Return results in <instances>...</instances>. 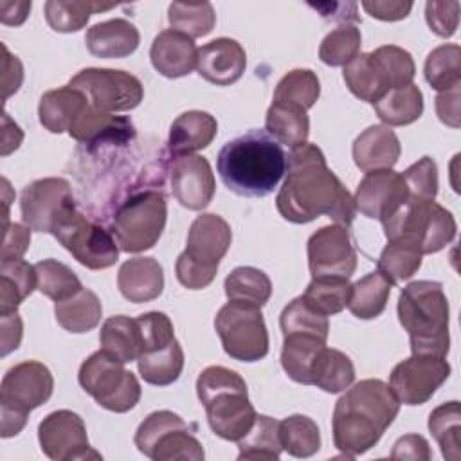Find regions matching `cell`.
Segmentation results:
<instances>
[{"label": "cell", "mask_w": 461, "mask_h": 461, "mask_svg": "<svg viewBox=\"0 0 461 461\" xmlns=\"http://www.w3.org/2000/svg\"><path fill=\"white\" fill-rule=\"evenodd\" d=\"M279 438L283 450L294 457H310L321 448V430L317 423L304 414H292L281 420Z\"/></svg>", "instance_id": "obj_45"}, {"label": "cell", "mask_w": 461, "mask_h": 461, "mask_svg": "<svg viewBox=\"0 0 461 461\" xmlns=\"http://www.w3.org/2000/svg\"><path fill=\"white\" fill-rule=\"evenodd\" d=\"M79 385L106 411L128 412L140 400L137 376L103 349L83 360L77 373Z\"/></svg>", "instance_id": "obj_11"}, {"label": "cell", "mask_w": 461, "mask_h": 461, "mask_svg": "<svg viewBox=\"0 0 461 461\" xmlns=\"http://www.w3.org/2000/svg\"><path fill=\"white\" fill-rule=\"evenodd\" d=\"M196 394L218 438L238 441L250 430L258 412L249 400L241 375L223 366H209L198 375Z\"/></svg>", "instance_id": "obj_5"}, {"label": "cell", "mask_w": 461, "mask_h": 461, "mask_svg": "<svg viewBox=\"0 0 461 461\" xmlns=\"http://www.w3.org/2000/svg\"><path fill=\"white\" fill-rule=\"evenodd\" d=\"M375 112L387 126H407L418 121L423 113V94L418 85L409 83L389 90L384 97L373 103Z\"/></svg>", "instance_id": "obj_34"}, {"label": "cell", "mask_w": 461, "mask_h": 461, "mask_svg": "<svg viewBox=\"0 0 461 461\" xmlns=\"http://www.w3.org/2000/svg\"><path fill=\"white\" fill-rule=\"evenodd\" d=\"M85 43L90 54L97 58L117 59L126 58L137 50L140 34L131 22L124 18H112L92 25L86 31Z\"/></svg>", "instance_id": "obj_27"}, {"label": "cell", "mask_w": 461, "mask_h": 461, "mask_svg": "<svg viewBox=\"0 0 461 461\" xmlns=\"http://www.w3.org/2000/svg\"><path fill=\"white\" fill-rule=\"evenodd\" d=\"M398 319L409 333L412 355L447 357L450 306L438 281H412L398 297Z\"/></svg>", "instance_id": "obj_4"}, {"label": "cell", "mask_w": 461, "mask_h": 461, "mask_svg": "<svg viewBox=\"0 0 461 461\" xmlns=\"http://www.w3.org/2000/svg\"><path fill=\"white\" fill-rule=\"evenodd\" d=\"M99 344L104 353L122 364L137 360L140 353V333L137 319H130L126 315L108 317L101 326Z\"/></svg>", "instance_id": "obj_33"}, {"label": "cell", "mask_w": 461, "mask_h": 461, "mask_svg": "<svg viewBox=\"0 0 461 461\" xmlns=\"http://www.w3.org/2000/svg\"><path fill=\"white\" fill-rule=\"evenodd\" d=\"M0 321H2V351H0V355L5 357L7 353H11L13 349H16L20 346L23 324H22L18 312L0 313Z\"/></svg>", "instance_id": "obj_59"}, {"label": "cell", "mask_w": 461, "mask_h": 461, "mask_svg": "<svg viewBox=\"0 0 461 461\" xmlns=\"http://www.w3.org/2000/svg\"><path fill=\"white\" fill-rule=\"evenodd\" d=\"M113 4L99 2H74V0H49L45 4V20L56 32H76L83 29L90 16L99 11H108Z\"/></svg>", "instance_id": "obj_43"}, {"label": "cell", "mask_w": 461, "mask_h": 461, "mask_svg": "<svg viewBox=\"0 0 461 461\" xmlns=\"http://www.w3.org/2000/svg\"><path fill=\"white\" fill-rule=\"evenodd\" d=\"M265 131L274 137L279 144L288 148H297L306 142L310 133V119L306 110L272 103L267 110L265 117Z\"/></svg>", "instance_id": "obj_35"}, {"label": "cell", "mask_w": 461, "mask_h": 461, "mask_svg": "<svg viewBox=\"0 0 461 461\" xmlns=\"http://www.w3.org/2000/svg\"><path fill=\"white\" fill-rule=\"evenodd\" d=\"M225 295L229 301H243L263 306L272 295L270 277L254 267H238L225 277Z\"/></svg>", "instance_id": "obj_42"}, {"label": "cell", "mask_w": 461, "mask_h": 461, "mask_svg": "<svg viewBox=\"0 0 461 461\" xmlns=\"http://www.w3.org/2000/svg\"><path fill=\"white\" fill-rule=\"evenodd\" d=\"M140 353L137 369L151 385H169L184 369V351L175 337L171 319L162 312H146L137 317Z\"/></svg>", "instance_id": "obj_10"}, {"label": "cell", "mask_w": 461, "mask_h": 461, "mask_svg": "<svg viewBox=\"0 0 461 461\" xmlns=\"http://www.w3.org/2000/svg\"><path fill=\"white\" fill-rule=\"evenodd\" d=\"M429 430L438 441L441 454L448 461L461 459V409L452 400L438 405L429 416Z\"/></svg>", "instance_id": "obj_40"}, {"label": "cell", "mask_w": 461, "mask_h": 461, "mask_svg": "<svg viewBox=\"0 0 461 461\" xmlns=\"http://www.w3.org/2000/svg\"><path fill=\"white\" fill-rule=\"evenodd\" d=\"M4 122V130H2V155H9L13 149H16L23 139V133L20 130V126L16 122H13L9 119V115L4 112L2 117Z\"/></svg>", "instance_id": "obj_62"}, {"label": "cell", "mask_w": 461, "mask_h": 461, "mask_svg": "<svg viewBox=\"0 0 461 461\" xmlns=\"http://www.w3.org/2000/svg\"><path fill=\"white\" fill-rule=\"evenodd\" d=\"M427 83L438 90H450L461 85V49L456 43H445L429 52L423 67Z\"/></svg>", "instance_id": "obj_44"}, {"label": "cell", "mask_w": 461, "mask_h": 461, "mask_svg": "<svg viewBox=\"0 0 461 461\" xmlns=\"http://www.w3.org/2000/svg\"><path fill=\"white\" fill-rule=\"evenodd\" d=\"M321 95V83L313 70L310 68H294L285 74L276 85L272 103L290 104L303 110H308L315 104Z\"/></svg>", "instance_id": "obj_41"}, {"label": "cell", "mask_w": 461, "mask_h": 461, "mask_svg": "<svg viewBox=\"0 0 461 461\" xmlns=\"http://www.w3.org/2000/svg\"><path fill=\"white\" fill-rule=\"evenodd\" d=\"M312 385L326 393H342L355 382L351 358L335 348H322L312 366Z\"/></svg>", "instance_id": "obj_37"}, {"label": "cell", "mask_w": 461, "mask_h": 461, "mask_svg": "<svg viewBox=\"0 0 461 461\" xmlns=\"http://www.w3.org/2000/svg\"><path fill=\"white\" fill-rule=\"evenodd\" d=\"M38 441L41 452L54 461L101 459V454L90 447L83 418L68 409L54 411L40 421Z\"/></svg>", "instance_id": "obj_18"}, {"label": "cell", "mask_w": 461, "mask_h": 461, "mask_svg": "<svg viewBox=\"0 0 461 461\" xmlns=\"http://www.w3.org/2000/svg\"><path fill=\"white\" fill-rule=\"evenodd\" d=\"M450 376L445 357L412 355L398 362L389 376V389L403 405H423Z\"/></svg>", "instance_id": "obj_17"}, {"label": "cell", "mask_w": 461, "mask_h": 461, "mask_svg": "<svg viewBox=\"0 0 461 461\" xmlns=\"http://www.w3.org/2000/svg\"><path fill=\"white\" fill-rule=\"evenodd\" d=\"M367 14L384 22H396L409 16L412 2H396V0H364L360 4Z\"/></svg>", "instance_id": "obj_57"}, {"label": "cell", "mask_w": 461, "mask_h": 461, "mask_svg": "<svg viewBox=\"0 0 461 461\" xmlns=\"http://www.w3.org/2000/svg\"><path fill=\"white\" fill-rule=\"evenodd\" d=\"M326 346L324 339L304 333L285 335L281 349V366L285 373L297 384L312 385V366L317 353Z\"/></svg>", "instance_id": "obj_36"}, {"label": "cell", "mask_w": 461, "mask_h": 461, "mask_svg": "<svg viewBox=\"0 0 461 461\" xmlns=\"http://www.w3.org/2000/svg\"><path fill=\"white\" fill-rule=\"evenodd\" d=\"M402 155V146L396 133L384 124L366 128L353 140V160L364 173L393 169Z\"/></svg>", "instance_id": "obj_25"}, {"label": "cell", "mask_w": 461, "mask_h": 461, "mask_svg": "<svg viewBox=\"0 0 461 461\" xmlns=\"http://www.w3.org/2000/svg\"><path fill=\"white\" fill-rule=\"evenodd\" d=\"M38 286L36 268L23 259L0 263V313L16 312Z\"/></svg>", "instance_id": "obj_38"}, {"label": "cell", "mask_w": 461, "mask_h": 461, "mask_svg": "<svg viewBox=\"0 0 461 461\" xmlns=\"http://www.w3.org/2000/svg\"><path fill=\"white\" fill-rule=\"evenodd\" d=\"M58 324L70 333H86L94 330L103 317V304L95 292L81 288L77 294L54 306Z\"/></svg>", "instance_id": "obj_32"}, {"label": "cell", "mask_w": 461, "mask_h": 461, "mask_svg": "<svg viewBox=\"0 0 461 461\" xmlns=\"http://www.w3.org/2000/svg\"><path fill=\"white\" fill-rule=\"evenodd\" d=\"M167 22L171 29L189 38L207 36L216 23V13L211 2H173L167 7Z\"/></svg>", "instance_id": "obj_46"}, {"label": "cell", "mask_w": 461, "mask_h": 461, "mask_svg": "<svg viewBox=\"0 0 461 461\" xmlns=\"http://www.w3.org/2000/svg\"><path fill=\"white\" fill-rule=\"evenodd\" d=\"M378 270L387 276L394 285L412 277L421 267V254L403 243L387 241L378 258Z\"/></svg>", "instance_id": "obj_51"}, {"label": "cell", "mask_w": 461, "mask_h": 461, "mask_svg": "<svg viewBox=\"0 0 461 461\" xmlns=\"http://www.w3.org/2000/svg\"><path fill=\"white\" fill-rule=\"evenodd\" d=\"M425 20L434 34L441 38L454 36L459 22V2H427Z\"/></svg>", "instance_id": "obj_54"}, {"label": "cell", "mask_w": 461, "mask_h": 461, "mask_svg": "<svg viewBox=\"0 0 461 461\" xmlns=\"http://www.w3.org/2000/svg\"><path fill=\"white\" fill-rule=\"evenodd\" d=\"M400 402L378 378L357 382L337 400L333 409V443L348 457L373 448L394 421Z\"/></svg>", "instance_id": "obj_2"}, {"label": "cell", "mask_w": 461, "mask_h": 461, "mask_svg": "<svg viewBox=\"0 0 461 461\" xmlns=\"http://www.w3.org/2000/svg\"><path fill=\"white\" fill-rule=\"evenodd\" d=\"M385 74L391 90L412 83L416 74L412 56L398 45H382L371 52Z\"/></svg>", "instance_id": "obj_52"}, {"label": "cell", "mask_w": 461, "mask_h": 461, "mask_svg": "<svg viewBox=\"0 0 461 461\" xmlns=\"http://www.w3.org/2000/svg\"><path fill=\"white\" fill-rule=\"evenodd\" d=\"M68 135L94 149L103 144L130 142L135 137V128L128 117L103 113L88 104L70 126Z\"/></svg>", "instance_id": "obj_23"}, {"label": "cell", "mask_w": 461, "mask_h": 461, "mask_svg": "<svg viewBox=\"0 0 461 461\" xmlns=\"http://www.w3.org/2000/svg\"><path fill=\"white\" fill-rule=\"evenodd\" d=\"M52 236L90 270H104L119 259V245L113 234L99 223L90 221L77 209L72 211L52 232Z\"/></svg>", "instance_id": "obj_15"}, {"label": "cell", "mask_w": 461, "mask_h": 461, "mask_svg": "<svg viewBox=\"0 0 461 461\" xmlns=\"http://www.w3.org/2000/svg\"><path fill=\"white\" fill-rule=\"evenodd\" d=\"M117 286L122 297L130 303L140 304L153 301L164 290V270L155 258H131L121 265Z\"/></svg>", "instance_id": "obj_26"}, {"label": "cell", "mask_w": 461, "mask_h": 461, "mask_svg": "<svg viewBox=\"0 0 461 461\" xmlns=\"http://www.w3.org/2000/svg\"><path fill=\"white\" fill-rule=\"evenodd\" d=\"M68 86L81 92L88 104L103 113L133 110L144 97L139 77L115 68H83L70 77Z\"/></svg>", "instance_id": "obj_14"}, {"label": "cell", "mask_w": 461, "mask_h": 461, "mask_svg": "<svg viewBox=\"0 0 461 461\" xmlns=\"http://www.w3.org/2000/svg\"><path fill=\"white\" fill-rule=\"evenodd\" d=\"M23 223L36 232L52 234L56 227L76 211L72 187L65 178H38L23 187L20 194Z\"/></svg>", "instance_id": "obj_16"}, {"label": "cell", "mask_w": 461, "mask_h": 461, "mask_svg": "<svg viewBox=\"0 0 461 461\" xmlns=\"http://www.w3.org/2000/svg\"><path fill=\"white\" fill-rule=\"evenodd\" d=\"M360 29L351 23H340L321 41L319 58L330 67H346L353 58L360 54Z\"/></svg>", "instance_id": "obj_50"}, {"label": "cell", "mask_w": 461, "mask_h": 461, "mask_svg": "<svg viewBox=\"0 0 461 461\" xmlns=\"http://www.w3.org/2000/svg\"><path fill=\"white\" fill-rule=\"evenodd\" d=\"M135 447L153 461H202L205 452L191 427L173 411H155L135 432Z\"/></svg>", "instance_id": "obj_12"}, {"label": "cell", "mask_w": 461, "mask_h": 461, "mask_svg": "<svg viewBox=\"0 0 461 461\" xmlns=\"http://www.w3.org/2000/svg\"><path fill=\"white\" fill-rule=\"evenodd\" d=\"M54 391L50 369L38 360H25L13 366L0 384L2 438L22 432L29 412L43 405Z\"/></svg>", "instance_id": "obj_8"}, {"label": "cell", "mask_w": 461, "mask_h": 461, "mask_svg": "<svg viewBox=\"0 0 461 461\" xmlns=\"http://www.w3.org/2000/svg\"><path fill=\"white\" fill-rule=\"evenodd\" d=\"M351 283L344 277H313L303 294L304 301L322 315L340 313L349 301Z\"/></svg>", "instance_id": "obj_48"}, {"label": "cell", "mask_w": 461, "mask_h": 461, "mask_svg": "<svg viewBox=\"0 0 461 461\" xmlns=\"http://www.w3.org/2000/svg\"><path fill=\"white\" fill-rule=\"evenodd\" d=\"M308 267L312 277L349 279L357 268V252L348 227L324 225L308 240Z\"/></svg>", "instance_id": "obj_19"}, {"label": "cell", "mask_w": 461, "mask_h": 461, "mask_svg": "<svg viewBox=\"0 0 461 461\" xmlns=\"http://www.w3.org/2000/svg\"><path fill=\"white\" fill-rule=\"evenodd\" d=\"M387 241L416 249L421 256L445 249L456 238V220L434 200H409L382 221Z\"/></svg>", "instance_id": "obj_7"}, {"label": "cell", "mask_w": 461, "mask_h": 461, "mask_svg": "<svg viewBox=\"0 0 461 461\" xmlns=\"http://www.w3.org/2000/svg\"><path fill=\"white\" fill-rule=\"evenodd\" d=\"M394 283L384 276L380 270H375L357 283L351 285V294L348 301V310L362 321L378 317L389 301L391 288Z\"/></svg>", "instance_id": "obj_31"}, {"label": "cell", "mask_w": 461, "mask_h": 461, "mask_svg": "<svg viewBox=\"0 0 461 461\" xmlns=\"http://www.w3.org/2000/svg\"><path fill=\"white\" fill-rule=\"evenodd\" d=\"M169 180L173 196L189 211L205 209L216 191L214 173L202 155L175 157L169 167Z\"/></svg>", "instance_id": "obj_20"}, {"label": "cell", "mask_w": 461, "mask_h": 461, "mask_svg": "<svg viewBox=\"0 0 461 461\" xmlns=\"http://www.w3.org/2000/svg\"><path fill=\"white\" fill-rule=\"evenodd\" d=\"M86 106V97L81 92L70 88L68 85L49 90L41 95L38 104L40 122L50 133L68 131Z\"/></svg>", "instance_id": "obj_29"}, {"label": "cell", "mask_w": 461, "mask_h": 461, "mask_svg": "<svg viewBox=\"0 0 461 461\" xmlns=\"http://www.w3.org/2000/svg\"><path fill=\"white\" fill-rule=\"evenodd\" d=\"M238 443V459H279L283 452L279 438V421L258 414L250 430L236 441Z\"/></svg>", "instance_id": "obj_39"}, {"label": "cell", "mask_w": 461, "mask_h": 461, "mask_svg": "<svg viewBox=\"0 0 461 461\" xmlns=\"http://www.w3.org/2000/svg\"><path fill=\"white\" fill-rule=\"evenodd\" d=\"M216 169L229 191L261 198L270 194L286 173V155L265 130H250L220 149Z\"/></svg>", "instance_id": "obj_3"}, {"label": "cell", "mask_w": 461, "mask_h": 461, "mask_svg": "<svg viewBox=\"0 0 461 461\" xmlns=\"http://www.w3.org/2000/svg\"><path fill=\"white\" fill-rule=\"evenodd\" d=\"M216 133L218 122L211 113L202 110L184 112L173 121L169 128V153H173L175 157L193 155L194 151L207 148L214 140Z\"/></svg>", "instance_id": "obj_28"}, {"label": "cell", "mask_w": 461, "mask_h": 461, "mask_svg": "<svg viewBox=\"0 0 461 461\" xmlns=\"http://www.w3.org/2000/svg\"><path fill=\"white\" fill-rule=\"evenodd\" d=\"M230 241V225L221 216L212 212L196 216L187 232L185 250L175 263L178 283L189 290L209 286L216 277L220 261L227 254Z\"/></svg>", "instance_id": "obj_6"}, {"label": "cell", "mask_w": 461, "mask_h": 461, "mask_svg": "<svg viewBox=\"0 0 461 461\" xmlns=\"http://www.w3.org/2000/svg\"><path fill=\"white\" fill-rule=\"evenodd\" d=\"M342 77L349 92L366 103H376L391 86L378 61L371 52H360L342 70Z\"/></svg>", "instance_id": "obj_30"}, {"label": "cell", "mask_w": 461, "mask_h": 461, "mask_svg": "<svg viewBox=\"0 0 461 461\" xmlns=\"http://www.w3.org/2000/svg\"><path fill=\"white\" fill-rule=\"evenodd\" d=\"M153 68L164 77L175 79L193 72L198 63V49L193 38L175 29L158 32L149 49Z\"/></svg>", "instance_id": "obj_24"}, {"label": "cell", "mask_w": 461, "mask_h": 461, "mask_svg": "<svg viewBox=\"0 0 461 461\" xmlns=\"http://www.w3.org/2000/svg\"><path fill=\"white\" fill-rule=\"evenodd\" d=\"M214 330L223 351L240 362H258L268 353V331L261 306L229 301L214 317Z\"/></svg>", "instance_id": "obj_13"}, {"label": "cell", "mask_w": 461, "mask_h": 461, "mask_svg": "<svg viewBox=\"0 0 461 461\" xmlns=\"http://www.w3.org/2000/svg\"><path fill=\"white\" fill-rule=\"evenodd\" d=\"M31 13V2H0V20L4 25H22Z\"/></svg>", "instance_id": "obj_61"}, {"label": "cell", "mask_w": 461, "mask_h": 461, "mask_svg": "<svg viewBox=\"0 0 461 461\" xmlns=\"http://www.w3.org/2000/svg\"><path fill=\"white\" fill-rule=\"evenodd\" d=\"M409 198L402 173L393 169L369 171L353 196L355 209L371 220L384 221Z\"/></svg>", "instance_id": "obj_21"}, {"label": "cell", "mask_w": 461, "mask_h": 461, "mask_svg": "<svg viewBox=\"0 0 461 461\" xmlns=\"http://www.w3.org/2000/svg\"><path fill=\"white\" fill-rule=\"evenodd\" d=\"M34 268L38 277L36 288L54 303L65 301L83 288L79 277L72 272V268L58 259H41L34 265Z\"/></svg>", "instance_id": "obj_47"}, {"label": "cell", "mask_w": 461, "mask_h": 461, "mask_svg": "<svg viewBox=\"0 0 461 461\" xmlns=\"http://www.w3.org/2000/svg\"><path fill=\"white\" fill-rule=\"evenodd\" d=\"M4 49V101L14 94L23 79V67L16 56H11L7 47L2 45Z\"/></svg>", "instance_id": "obj_60"}, {"label": "cell", "mask_w": 461, "mask_h": 461, "mask_svg": "<svg viewBox=\"0 0 461 461\" xmlns=\"http://www.w3.org/2000/svg\"><path fill=\"white\" fill-rule=\"evenodd\" d=\"M31 245V229L22 223H9L4 229V243H2V254L0 263L16 261L22 259Z\"/></svg>", "instance_id": "obj_55"}, {"label": "cell", "mask_w": 461, "mask_h": 461, "mask_svg": "<svg viewBox=\"0 0 461 461\" xmlns=\"http://www.w3.org/2000/svg\"><path fill=\"white\" fill-rule=\"evenodd\" d=\"M247 67V54L241 43L232 38H216L198 49V74L218 86L236 83Z\"/></svg>", "instance_id": "obj_22"}, {"label": "cell", "mask_w": 461, "mask_h": 461, "mask_svg": "<svg viewBox=\"0 0 461 461\" xmlns=\"http://www.w3.org/2000/svg\"><path fill=\"white\" fill-rule=\"evenodd\" d=\"M279 326L285 335L292 333H304V335H315L319 339L328 340L330 322L328 317L319 313L315 308H312L303 295L290 301L285 310L279 315Z\"/></svg>", "instance_id": "obj_49"}, {"label": "cell", "mask_w": 461, "mask_h": 461, "mask_svg": "<svg viewBox=\"0 0 461 461\" xmlns=\"http://www.w3.org/2000/svg\"><path fill=\"white\" fill-rule=\"evenodd\" d=\"M436 113L441 122L452 128H459V85L438 94Z\"/></svg>", "instance_id": "obj_58"}, {"label": "cell", "mask_w": 461, "mask_h": 461, "mask_svg": "<svg viewBox=\"0 0 461 461\" xmlns=\"http://www.w3.org/2000/svg\"><path fill=\"white\" fill-rule=\"evenodd\" d=\"M393 459H418V461H429L432 457L429 441L420 434H405L402 436L391 452Z\"/></svg>", "instance_id": "obj_56"}, {"label": "cell", "mask_w": 461, "mask_h": 461, "mask_svg": "<svg viewBox=\"0 0 461 461\" xmlns=\"http://www.w3.org/2000/svg\"><path fill=\"white\" fill-rule=\"evenodd\" d=\"M167 218L166 196L146 189L130 194L113 212L110 232L122 252L137 254L149 250L160 240Z\"/></svg>", "instance_id": "obj_9"}, {"label": "cell", "mask_w": 461, "mask_h": 461, "mask_svg": "<svg viewBox=\"0 0 461 461\" xmlns=\"http://www.w3.org/2000/svg\"><path fill=\"white\" fill-rule=\"evenodd\" d=\"M279 214L292 223H308L330 216L349 227L355 202L339 176L328 167L324 153L310 142L294 148L286 157V178L276 196Z\"/></svg>", "instance_id": "obj_1"}, {"label": "cell", "mask_w": 461, "mask_h": 461, "mask_svg": "<svg viewBox=\"0 0 461 461\" xmlns=\"http://www.w3.org/2000/svg\"><path fill=\"white\" fill-rule=\"evenodd\" d=\"M409 200H434L438 194V166L430 157H421L418 162L402 171Z\"/></svg>", "instance_id": "obj_53"}]
</instances>
